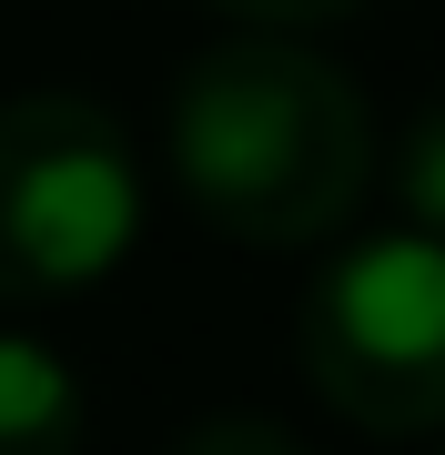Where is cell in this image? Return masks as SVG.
Returning a JSON list of instances; mask_svg holds the SVG:
<instances>
[{"label":"cell","mask_w":445,"mask_h":455,"mask_svg":"<svg viewBox=\"0 0 445 455\" xmlns=\"http://www.w3.org/2000/svg\"><path fill=\"white\" fill-rule=\"evenodd\" d=\"M395 193H405V212H415V233H435V243H445V101H425V112L405 122Z\"/></svg>","instance_id":"5b68a950"},{"label":"cell","mask_w":445,"mask_h":455,"mask_svg":"<svg viewBox=\"0 0 445 455\" xmlns=\"http://www.w3.org/2000/svg\"><path fill=\"white\" fill-rule=\"evenodd\" d=\"M172 455H304L294 435H283L274 415H203L193 435H182Z\"/></svg>","instance_id":"8992f818"},{"label":"cell","mask_w":445,"mask_h":455,"mask_svg":"<svg viewBox=\"0 0 445 455\" xmlns=\"http://www.w3.org/2000/svg\"><path fill=\"white\" fill-rule=\"evenodd\" d=\"M172 182L233 243H324L375 182V112L304 31H233L172 92Z\"/></svg>","instance_id":"6da1fadb"},{"label":"cell","mask_w":445,"mask_h":455,"mask_svg":"<svg viewBox=\"0 0 445 455\" xmlns=\"http://www.w3.org/2000/svg\"><path fill=\"white\" fill-rule=\"evenodd\" d=\"M223 20H253V31H314V20H345L354 0H213Z\"/></svg>","instance_id":"52a82bcc"},{"label":"cell","mask_w":445,"mask_h":455,"mask_svg":"<svg viewBox=\"0 0 445 455\" xmlns=\"http://www.w3.org/2000/svg\"><path fill=\"white\" fill-rule=\"evenodd\" d=\"M304 374L364 435H435L445 425V243L375 233L314 263L304 283Z\"/></svg>","instance_id":"3957f363"},{"label":"cell","mask_w":445,"mask_h":455,"mask_svg":"<svg viewBox=\"0 0 445 455\" xmlns=\"http://www.w3.org/2000/svg\"><path fill=\"white\" fill-rule=\"evenodd\" d=\"M0 455H82V374L31 334H0Z\"/></svg>","instance_id":"277c9868"},{"label":"cell","mask_w":445,"mask_h":455,"mask_svg":"<svg viewBox=\"0 0 445 455\" xmlns=\"http://www.w3.org/2000/svg\"><path fill=\"white\" fill-rule=\"evenodd\" d=\"M142 233V163L122 122L82 92L0 101V293H91Z\"/></svg>","instance_id":"7a4b0ae2"}]
</instances>
